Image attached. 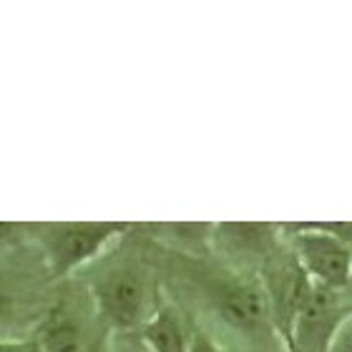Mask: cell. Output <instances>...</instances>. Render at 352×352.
Listing matches in <instances>:
<instances>
[{
  "instance_id": "cell-6",
  "label": "cell",
  "mask_w": 352,
  "mask_h": 352,
  "mask_svg": "<svg viewBox=\"0 0 352 352\" xmlns=\"http://www.w3.org/2000/svg\"><path fill=\"white\" fill-rule=\"evenodd\" d=\"M282 227L287 247L309 282L345 292L352 257L340 221H292Z\"/></svg>"
},
{
  "instance_id": "cell-3",
  "label": "cell",
  "mask_w": 352,
  "mask_h": 352,
  "mask_svg": "<svg viewBox=\"0 0 352 352\" xmlns=\"http://www.w3.org/2000/svg\"><path fill=\"white\" fill-rule=\"evenodd\" d=\"M60 279L51 274L28 236L0 250V342L33 340Z\"/></svg>"
},
{
  "instance_id": "cell-12",
  "label": "cell",
  "mask_w": 352,
  "mask_h": 352,
  "mask_svg": "<svg viewBox=\"0 0 352 352\" xmlns=\"http://www.w3.org/2000/svg\"><path fill=\"white\" fill-rule=\"evenodd\" d=\"M109 352H151L139 332H113Z\"/></svg>"
},
{
  "instance_id": "cell-8",
  "label": "cell",
  "mask_w": 352,
  "mask_h": 352,
  "mask_svg": "<svg viewBox=\"0 0 352 352\" xmlns=\"http://www.w3.org/2000/svg\"><path fill=\"white\" fill-rule=\"evenodd\" d=\"M350 315L352 305L342 289L312 285L292 320L285 342L287 352H327Z\"/></svg>"
},
{
  "instance_id": "cell-10",
  "label": "cell",
  "mask_w": 352,
  "mask_h": 352,
  "mask_svg": "<svg viewBox=\"0 0 352 352\" xmlns=\"http://www.w3.org/2000/svg\"><path fill=\"white\" fill-rule=\"evenodd\" d=\"M146 239L174 254L184 257H206L212 254V232L209 221H164V224H139Z\"/></svg>"
},
{
  "instance_id": "cell-13",
  "label": "cell",
  "mask_w": 352,
  "mask_h": 352,
  "mask_svg": "<svg viewBox=\"0 0 352 352\" xmlns=\"http://www.w3.org/2000/svg\"><path fill=\"white\" fill-rule=\"evenodd\" d=\"M194 327V324H191ZM191 352H229L224 345H219L217 340H212L206 332H201V330H191Z\"/></svg>"
},
{
  "instance_id": "cell-4",
  "label": "cell",
  "mask_w": 352,
  "mask_h": 352,
  "mask_svg": "<svg viewBox=\"0 0 352 352\" xmlns=\"http://www.w3.org/2000/svg\"><path fill=\"white\" fill-rule=\"evenodd\" d=\"M129 221H41L25 224V236L56 279L78 277L88 264L131 232Z\"/></svg>"
},
{
  "instance_id": "cell-9",
  "label": "cell",
  "mask_w": 352,
  "mask_h": 352,
  "mask_svg": "<svg viewBox=\"0 0 352 352\" xmlns=\"http://www.w3.org/2000/svg\"><path fill=\"white\" fill-rule=\"evenodd\" d=\"M257 277H259V285H262L267 307H270L272 322L277 327L282 342H287L292 320L297 315V309L302 307L305 297H307L312 282L302 272V267L297 264V259L289 252L287 242L270 262L264 264Z\"/></svg>"
},
{
  "instance_id": "cell-11",
  "label": "cell",
  "mask_w": 352,
  "mask_h": 352,
  "mask_svg": "<svg viewBox=\"0 0 352 352\" xmlns=\"http://www.w3.org/2000/svg\"><path fill=\"white\" fill-rule=\"evenodd\" d=\"M191 330L189 317L166 297L164 307L139 335L151 352H191Z\"/></svg>"
},
{
  "instance_id": "cell-17",
  "label": "cell",
  "mask_w": 352,
  "mask_h": 352,
  "mask_svg": "<svg viewBox=\"0 0 352 352\" xmlns=\"http://www.w3.org/2000/svg\"><path fill=\"white\" fill-rule=\"evenodd\" d=\"M23 342H0V352H21Z\"/></svg>"
},
{
  "instance_id": "cell-14",
  "label": "cell",
  "mask_w": 352,
  "mask_h": 352,
  "mask_svg": "<svg viewBox=\"0 0 352 352\" xmlns=\"http://www.w3.org/2000/svg\"><path fill=\"white\" fill-rule=\"evenodd\" d=\"M25 236V224H15V221H0V250L10 247V244L21 242Z\"/></svg>"
},
{
  "instance_id": "cell-1",
  "label": "cell",
  "mask_w": 352,
  "mask_h": 352,
  "mask_svg": "<svg viewBox=\"0 0 352 352\" xmlns=\"http://www.w3.org/2000/svg\"><path fill=\"white\" fill-rule=\"evenodd\" d=\"M166 297L197 330L229 352H287L272 322L259 277L217 257H184L159 247Z\"/></svg>"
},
{
  "instance_id": "cell-5",
  "label": "cell",
  "mask_w": 352,
  "mask_h": 352,
  "mask_svg": "<svg viewBox=\"0 0 352 352\" xmlns=\"http://www.w3.org/2000/svg\"><path fill=\"white\" fill-rule=\"evenodd\" d=\"M113 332L81 279H63L33 342L41 352H109Z\"/></svg>"
},
{
  "instance_id": "cell-15",
  "label": "cell",
  "mask_w": 352,
  "mask_h": 352,
  "mask_svg": "<svg viewBox=\"0 0 352 352\" xmlns=\"http://www.w3.org/2000/svg\"><path fill=\"white\" fill-rule=\"evenodd\" d=\"M327 352H352V315L345 320V324L340 327V332L335 335L332 345Z\"/></svg>"
},
{
  "instance_id": "cell-2",
  "label": "cell",
  "mask_w": 352,
  "mask_h": 352,
  "mask_svg": "<svg viewBox=\"0 0 352 352\" xmlns=\"http://www.w3.org/2000/svg\"><path fill=\"white\" fill-rule=\"evenodd\" d=\"M111 332H141L166 302L159 247L133 224L78 274Z\"/></svg>"
},
{
  "instance_id": "cell-7",
  "label": "cell",
  "mask_w": 352,
  "mask_h": 352,
  "mask_svg": "<svg viewBox=\"0 0 352 352\" xmlns=\"http://www.w3.org/2000/svg\"><path fill=\"white\" fill-rule=\"evenodd\" d=\"M285 247V227L270 221H219L212 232V257L257 277Z\"/></svg>"
},
{
  "instance_id": "cell-16",
  "label": "cell",
  "mask_w": 352,
  "mask_h": 352,
  "mask_svg": "<svg viewBox=\"0 0 352 352\" xmlns=\"http://www.w3.org/2000/svg\"><path fill=\"white\" fill-rule=\"evenodd\" d=\"M340 232H342V236H345L347 244H350V257H352V221H340ZM345 294L352 305V264H350V279H347Z\"/></svg>"
}]
</instances>
